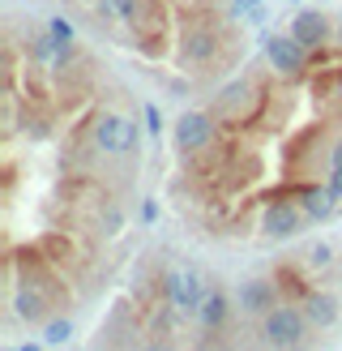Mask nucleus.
Masks as SVG:
<instances>
[{
    "label": "nucleus",
    "mask_w": 342,
    "mask_h": 351,
    "mask_svg": "<svg viewBox=\"0 0 342 351\" xmlns=\"http://www.w3.org/2000/svg\"><path fill=\"white\" fill-rule=\"evenodd\" d=\"M30 60L39 64V69H47V73H60V69H68V60H73V47H64V43H56L47 30H39V34H30Z\"/></svg>",
    "instance_id": "nucleus-12"
},
{
    "label": "nucleus",
    "mask_w": 342,
    "mask_h": 351,
    "mask_svg": "<svg viewBox=\"0 0 342 351\" xmlns=\"http://www.w3.org/2000/svg\"><path fill=\"white\" fill-rule=\"evenodd\" d=\"M274 304H282V300H278V283H274L269 274H252V278H244V283L235 287L239 317H265Z\"/></svg>",
    "instance_id": "nucleus-8"
},
{
    "label": "nucleus",
    "mask_w": 342,
    "mask_h": 351,
    "mask_svg": "<svg viewBox=\"0 0 342 351\" xmlns=\"http://www.w3.org/2000/svg\"><path fill=\"white\" fill-rule=\"evenodd\" d=\"M13 317H17V322H26V326L47 322V295H43V287H34V283H17V287H13Z\"/></svg>",
    "instance_id": "nucleus-14"
},
{
    "label": "nucleus",
    "mask_w": 342,
    "mask_h": 351,
    "mask_svg": "<svg viewBox=\"0 0 342 351\" xmlns=\"http://www.w3.org/2000/svg\"><path fill=\"white\" fill-rule=\"evenodd\" d=\"M142 219H146V223H154V219H159V206L146 202V206H142Z\"/></svg>",
    "instance_id": "nucleus-24"
},
{
    "label": "nucleus",
    "mask_w": 342,
    "mask_h": 351,
    "mask_svg": "<svg viewBox=\"0 0 342 351\" xmlns=\"http://www.w3.org/2000/svg\"><path fill=\"white\" fill-rule=\"evenodd\" d=\"M334 43H338V51H342V17L334 22Z\"/></svg>",
    "instance_id": "nucleus-25"
},
{
    "label": "nucleus",
    "mask_w": 342,
    "mask_h": 351,
    "mask_svg": "<svg viewBox=\"0 0 342 351\" xmlns=\"http://www.w3.org/2000/svg\"><path fill=\"white\" fill-rule=\"evenodd\" d=\"M325 184H330V193L342 202V167H330V171H325Z\"/></svg>",
    "instance_id": "nucleus-23"
},
{
    "label": "nucleus",
    "mask_w": 342,
    "mask_h": 351,
    "mask_svg": "<svg viewBox=\"0 0 342 351\" xmlns=\"http://www.w3.org/2000/svg\"><path fill=\"white\" fill-rule=\"evenodd\" d=\"M334 95H338V103H342V73H338V82H334Z\"/></svg>",
    "instance_id": "nucleus-27"
},
{
    "label": "nucleus",
    "mask_w": 342,
    "mask_h": 351,
    "mask_svg": "<svg viewBox=\"0 0 342 351\" xmlns=\"http://www.w3.org/2000/svg\"><path fill=\"white\" fill-rule=\"evenodd\" d=\"M265 0H231V17H248V13H261Z\"/></svg>",
    "instance_id": "nucleus-21"
},
{
    "label": "nucleus",
    "mask_w": 342,
    "mask_h": 351,
    "mask_svg": "<svg viewBox=\"0 0 342 351\" xmlns=\"http://www.w3.org/2000/svg\"><path fill=\"white\" fill-rule=\"evenodd\" d=\"M94 9H98L103 22H137L142 0H94Z\"/></svg>",
    "instance_id": "nucleus-16"
},
{
    "label": "nucleus",
    "mask_w": 342,
    "mask_h": 351,
    "mask_svg": "<svg viewBox=\"0 0 342 351\" xmlns=\"http://www.w3.org/2000/svg\"><path fill=\"white\" fill-rule=\"evenodd\" d=\"M56 43H64V47H73L77 43V26L68 22V17H47V26H43Z\"/></svg>",
    "instance_id": "nucleus-19"
},
{
    "label": "nucleus",
    "mask_w": 342,
    "mask_h": 351,
    "mask_svg": "<svg viewBox=\"0 0 342 351\" xmlns=\"http://www.w3.org/2000/svg\"><path fill=\"white\" fill-rule=\"evenodd\" d=\"M218 60V34L210 26H188L180 34V64L184 69H210Z\"/></svg>",
    "instance_id": "nucleus-9"
},
{
    "label": "nucleus",
    "mask_w": 342,
    "mask_h": 351,
    "mask_svg": "<svg viewBox=\"0 0 342 351\" xmlns=\"http://www.w3.org/2000/svg\"><path fill=\"white\" fill-rule=\"evenodd\" d=\"M330 167H342V133L330 142V154H325V171H330Z\"/></svg>",
    "instance_id": "nucleus-22"
},
{
    "label": "nucleus",
    "mask_w": 342,
    "mask_h": 351,
    "mask_svg": "<svg viewBox=\"0 0 342 351\" xmlns=\"http://www.w3.org/2000/svg\"><path fill=\"white\" fill-rule=\"evenodd\" d=\"M308 51L291 30H282V34H265V64L274 69L278 77H287V82H300L304 73H308Z\"/></svg>",
    "instance_id": "nucleus-4"
},
{
    "label": "nucleus",
    "mask_w": 342,
    "mask_h": 351,
    "mask_svg": "<svg viewBox=\"0 0 342 351\" xmlns=\"http://www.w3.org/2000/svg\"><path fill=\"white\" fill-rule=\"evenodd\" d=\"M308 339V317L300 304H274L261 317V343L269 351H300Z\"/></svg>",
    "instance_id": "nucleus-2"
},
{
    "label": "nucleus",
    "mask_w": 342,
    "mask_h": 351,
    "mask_svg": "<svg viewBox=\"0 0 342 351\" xmlns=\"http://www.w3.org/2000/svg\"><path fill=\"white\" fill-rule=\"evenodd\" d=\"M205 283H210V278H201L193 266H167L163 270V300H167V308L176 313V317H197Z\"/></svg>",
    "instance_id": "nucleus-3"
},
{
    "label": "nucleus",
    "mask_w": 342,
    "mask_h": 351,
    "mask_svg": "<svg viewBox=\"0 0 342 351\" xmlns=\"http://www.w3.org/2000/svg\"><path fill=\"white\" fill-rule=\"evenodd\" d=\"M5 351H17V347H5Z\"/></svg>",
    "instance_id": "nucleus-28"
},
{
    "label": "nucleus",
    "mask_w": 342,
    "mask_h": 351,
    "mask_svg": "<svg viewBox=\"0 0 342 351\" xmlns=\"http://www.w3.org/2000/svg\"><path fill=\"white\" fill-rule=\"evenodd\" d=\"M231 308H235V300H231L227 291H222L218 283H205V295H201V304H197V326L205 330V335H218V330L227 326Z\"/></svg>",
    "instance_id": "nucleus-11"
},
{
    "label": "nucleus",
    "mask_w": 342,
    "mask_h": 351,
    "mask_svg": "<svg viewBox=\"0 0 342 351\" xmlns=\"http://www.w3.org/2000/svg\"><path fill=\"white\" fill-rule=\"evenodd\" d=\"M295 202L304 206V215H308V223H330L334 215H338V197L330 193V184H304L300 193H295Z\"/></svg>",
    "instance_id": "nucleus-13"
},
{
    "label": "nucleus",
    "mask_w": 342,
    "mask_h": 351,
    "mask_svg": "<svg viewBox=\"0 0 342 351\" xmlns=\"http://www.w3.org/2000/svg\"><path fill=\"white\" fill-rule=\"evenodd\" d=\"M300 308H304V317H308L313 330H334L338 326V300L330 291H304Z\"/></svg>",
    "instance_id": "nucleus-15"
},
{
    "label": "nucleus",
    "mask_w": 342,
    "mask_h": 351,
    "mask_svg": "<svg viewBox=\"0 0 342 351\" xmlns=\"http://www.w3.org/2000/svg\"><path fill=\"white\" fill-rule=\"evenodd\" d=\"M17 351H43L39 343H22V347H17Z\"/></svg>",
    "instance_id": "nucleus-26"
},
{
    "label": "nucleus",
    "mask_w": 342,
    "mask_h": 351,
    "mask_svg": "<svg viewBox=\"0 0 342 351\" xmlns=\"http://www.w3.org/2000/svg\"><path fill=\"white\" fill-rule=\"evenodd\" d=\"M291 34H295V39L317 56V51H325V47L334 43V22L321 9H300L295 22H291Z\"/></svg>",
    "instance_id": "nucleus-10"
},
{
    "label": "nucleus",
    "mask_w": 342,
    "mask_h": 351,
    "mask_svg": "<svg viewBox=\"0 0 342 351\" xmlns=\"http://www.w3.org/2000/svg\"><path fill=\"white\" fill-rule=\"evenodd\" d=\"M68 339H73V322H68V317H56V322L43 326V343L47 347H64Z\"/></svg>",
    "instance_id": "nucleus-18"
},
{
    "label": "nucleus",
    "mask_w": 342,
    "mask_h": 351,
    "mask_svg": "<svg viewBox=\"0 0 342 351\" xmlns=\"http://www.w3.org/2000/svg\"><path fill=\"white\" fill-rule=\"evenodd\" d=\"M90 142L98 154H111V159H129L142 146V125L124 112H98L90 125Z\"/></svg>",
    "instance_id": "nucleus-1"
},
{
    "label": "nucleus",
    "mask_w": 342,
    "mask_h": 351,
    "mask_svg": "<svg viewBox=\"0 0 342 351\" xmlns=\"http://www.w3.org/2000/svg\"><path fill=\"white\" fill-rule=\"evenodd\" d=\"M308 227V215L295 197H274L261 210V236L265 240H295Z\"/></svg>",
    "instance_id": "nucleus-7"
},
{
    "label": "nucleus",
    "mask_w": 342,
    "mask_h": 351,
    "mask_svg": "<svg viewBox=\"0 0 342 351\" xmlns=\"http://www.w3.org/2000/svg\"><path fill=\"white\" fill-rule=\"evenodd\" d=\"M86 5H94V0H86Z\"/></svg>",
    "instance_id": "nucleus-30"
},
{
    "label": "nucleus",
    "mask_w": 342,
    "mask_h": 351,
    "mask_svg": "<svg viewBox=\"0 0 342 351\" xmlns=\"http://www.w3.org/2000/svg\"><path fill=\"white\" fill-rule=\"evenodd\" d=\"M146 133H150V137L163 133V112L154 108V103H146Z\"/></svg>",
    "instance_id": "nucleus-20"
},
{
    "label": "nucleus",
    "mask_w": 342,
    "mask_h": 351,
    "mask_svg": "<svg viewBox=\"0 0 342 351\" xmlns=\"http://www.w3.org/2000/svg\"><path fill=\"white\" fill-rule=\"evenodd\" d=\"M256 108H261V90H256V82H248V77L227 82L222 95L214 99V116L227 120V125H248Z\"/></svg>",
    "instance_id": "nucleus-5"
},
{
    "label": "nucleus",
    "mask_w": 342,
    "mask_h": 351,
    "mask_svg": "<svg viewBox=\"0 0 342 351\" xmlns=\"http://www.w3.org/2000/svg\"><path fill=\"white\" fill-rule=\"evenodd\" d=\"M291 5H300V0H291Z\"/></svg>",
    "instance_id": "nucleus-29"
},
{
    "label": "nucleus",
    "mask_w": 342,
    "mask_h": 351,
    "mask_svg": "<svg viewBox=\"0 0 342 351\" xmlns=\"http://www.w3.org/2000/svg\"><path fill=\"white\" fill-rule=\"evenodd\" d=\"M214 112H184L180 120H176V129H171V142H176V150L184 154V159H193V154H205L214 146V137H218V129H214Z\"/></svg>",
    "instance_id": "nucleus-6"
},
{
    "label": "nucleus",
    "mask_w": 342,
    "mask_h": 351,
    "mask_svg": "<svg viewBox=\"0 0 342 351\" xmlns=\"http://www.w3.org/2000/svg\"><path fill=\"white\" fill-rule=\"evenodd\" d=\"M304 261H308L313 270H330V266H334V244L313 240V244H308V253H304Z\"/></svg>",
    "instance_id": "nucleus-17"
}]
</instances>
